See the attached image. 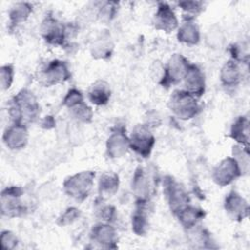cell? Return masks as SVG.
<instances>
[{
  "instance_id": "1",
  "label": "cell",
  "mask_w": 250,
  "mask_h": 250,
  "mask_svg": "<svg viewBox=\"0 0 250 250\" xmlns=\"http://www.w3.org/2000/svg\"><path fill=\"white\" fill-rule=\"evenodd\" d=\"M39 104L32 92L23 89L11 101L9 113L14 123L34 121L40 113Z\"/></svg>"
},
{
  "instance_id": "2",
  "label": "cell",
  "mask_w": 250,
  "mask_h": 250,
  "mask_svg": "<svg viewBox=\"0 0 250 250\" xmlns=\"http://www.w3.org/2000/svg\"><path fill=\"white\" fill-rule=\"evenodd\" d=\"M95 172L83 171L67 178L63 183L64 192L75 200L82 201L88 197L94 185Z\"/></svg>"
},
{
  "instance_id": "3",
  "label": "cell",
  "mask_w": 250,
  "mask_h": 250,
  "mask_svg": "<svg viewBox=\"0 0 250 250\" xmlns=\"http://www.w3.org/2000/svg\"><path fill=\"white\" fill-rule=\"evenodd\" d=\"M170 109L183 120L194 117L199 111L196 98L186 90H176L169 101Z\"/></svg>"
},
{
  "instance_id": "4",
  "label": "cell",
  "mask_w": 250,
  "mask_h": 250,
  "mask_svg": "<svg viewBox=\"0 0 250 250\" xmlns=\"http://www.w3.org/2000/svg\"><path fill=\"white\" fill-rule=\"evenodd\" d=\"M188 65V61L183 55L174 54L170 58L167 65L163 67V74L160 79V84L168 87L171 84L180 82L184 79Z\"/></svg>"
},
{
  "instance_id": "5",
  "label": "cell",
  "mask_w": 250,
  "mask_h": 250,
  "mask_svg": "<svg viewBox=\"0 0 250 250\" xmlns=\"http://www.w3.org/2000/svg\"><path fill=\"white\" fill-rule=\"evenodd\" d=\"M164 193L170 209L175 215H177L189 203V197L188 193L184 188L172 177L168 176L164 180Z\"/></svg>"
},
{
  "instance_id": "6",
  "label": "cell",
  "mask_w": 250,
  "mask_h": 250,
  "mask_svg": "<svg viewBox=\"0 0 250 250\" xmlns=\"http://www.w3.org/2000/svg\"><path fill=\"white\" fill-rule=\"evenodd\" d=\"M154 143V137L146 125H137L129 137L130 148L143 157L149 156Z\"/></svg>"
},
{
  "instance_id": "7",
  "label": "cell",
  "mask_w": 250,
  "mask_h": 250,
  "mask_svg": "<svg viewBox=\"0 0 250 250\" xmlns=\"http://www.w3.org/2000/svg\"><path fill=\"white\" fill-rule=\"evenodd\" d=\"M23 190L21 187H7L1 192V211L7 217H19L25 208L21 204L20 197Z\"/></svg>"
},
{
  "instance_id": "8",
  "label": "cell",
  "mask_w": 250,
  "mask_h": 250,
  "mask_svg": "<svg viewBox=\"0 0 250 250\" xmlns=\"http://www.w3.org/2000/svg\"><path fill=\"white\" fill-rule=\"evenodd\" d=\"M240 175L241 169L235 158L228 157L223 159L214 168L212 178L217 185L225 187L231 184Z\"/></svg>"
},
{
  "instance_id": "9",
  "label": "cell",
  "mask_w": 250,
  "mask_h": 250,
  "mask_svg": "<svg viewBox=\"0 0 250 250\" xmlns=\"http://www.w3.org/2000/svg\"><path fill=\"white\" fill-rule=\"evenodd\" d=\"M70 78V72L65 62L54 60L49 62L41 73V81L45 86L63 83Z\"/></svg>"
},
{
  "instance_id": "10",
  "label": "cell",
  "mask_w": 250,
  "mask_h": 250,
  "mask_svg": "<svg viewBox=\"0 0 250 250\" xmlns=\"http://www.w3.org/2000/svg\"><path fill=\"white\" fill-rule=\"evenodd\" d=\"M67 31V27L53 17H47L41 25L43 38L53 45H62L66 38Z\"/></svg>"
},
{
  "instance_id": "11",
  "label": "cell",
  "mask_w": 250,
  "mask_h": 250,
  "mask_svg": "<svg viewBox=\"0 0 250 250\" xmlns=\"http://www.w3.org/2000/svg\"><path fill=\"white\" fill-rule=\"evenodd\" d=\"M183 80L185 81L186 91H188L195 98L204 94L205 78L203 72L197 65L189 63Z\"/></svg>"
},
{
  "instance_id": "12",
  "label": "cell",
  "mask_w": 250,
  "mask_h": 250,
  "mask_svg": "<svg viewBox=\"0 0 250 250\" xmlns=\"http://www.w3.org/2000/svg\"><path fill=\"white\" fill-rule=\"evenodd\" d=\"M28 132L24 124L14 123L3 134V142L10 149H21L25 146Z\"/></svg>"
},
{
  "instance_id": "13",
  "label": "cell",
  "mask_w": 250,
  "mask_h": 250,
  "mask_svg": "<svg viewBox=\"0 0 250 250\" xmlns=\"http://www.w3.org/2000/svg\"><path fill=\"white\" fill-rule=\"evenodd\" d=\"M91 239L101 247L115 248L117 242L116 230L109 224H97L91 230Z\"/></svg>"
},
{
  "instance_id": "14",
  "label": "cell",
  "mask_w": 250,
  "mask_h": 250,
  "mask_svg": "<svg viewBox=\"0 0 250 250\" xmlns=\"http://www.w3.org/2000/svg\"><path fill=\"white\" fill-rule=\"evenodd\" d=\"M153 24L158 30L170 32L177 28L178 19L169 5L166 3H159L153 18Z\"/></svg>"
},
{
  "instance_id": "15",
  "label": "cell",
  "mask_w": 250,
  "mask_h": 250,
  "mask_svg": "<svg viewBox=\"0 0 250 250\" xmlns=\"http://www.w3.org/2000/svg\"><path fill=\"white\" fill-rule=\"evenodd\" d=\"M130 148L129 138L126 136L123 128H117L113 131L106 142L107 154L112 158L121 157L126 154Z\"/></svg>"
},
{
  "instance_id": "16",
  "label": "cell",
  "mask_w": 250,
  "mask_h": 250,
  "mask_svg": "<svg viewBox=\"0 0 250 250\" xmlns=\"http://www.w3.org/2000/svg\"><path fill=\"white\" fill-rule=\"evenodd\" d=\"M225 209L233 220L241 221L248 216L249 206L240 194L230 191L225 198Z\"/></svg>"
},
{
  "instance_id": "17",
  "label": "cell",
  "mask_w": 250,
  "mask_h": 250,
  "mask_svg": "<svg viewBox=\"0 0 250 250\" xmlns=\"http://www.w3.org/2000/svg\"><path fill=\"white\" fill-rule=\"evenodd\" d=\"M133 191L138 199V202H147L150 194V184L143 168H138L135 172L133 183Z\"/></svg>"
},
{
  "instance_id": "18",
  "label": "cell",
  "mask_w": 250,
  "mask_h": 250,
  "mask_svg": "<svg viewBox=\"0 0 250 250\" xmlns=\"http://www.w3.org/2000/svg\"><path fill=\"white\" fill-rule=\"evenodd\" d=\"M200 33L196 23L190 19H186L178 30V40L188 45H195L199 42Z\"/></svg>"
},
{
  "instance_id": "19",
  "label": "cell",
  "mask_w": 250,
  "mask_h": 250,
  "mask_svg": "<svg viewBox=\"0 0 250 250\" xmlns=\"http://www.w3.org/2000/svg\"><path fill=\"white\" fill-rule=\"evenodd\" d=\"M220 78L222 83L228 87H232L239 83L241 79V71L235 60L226 62L221 69Z\"/></svg>"
},
{
  "instance_id": "20",
  "label": "cell",
  "mask_w": 250,
  "mask_h": 250,
  "mask_svg": "<svg viewBox=\"0 0 250 250\" xmlns=\"http://www.w3.org/2000/svg\"><path fill=\"white\" fill-rule=\"evenodd\" d=\"M182 224V226L186 229H192L196 226V224L203 219L204 212L194 206L188 205L184 209H182L177 215H176Z\"/></svg>"
},
{
  "instance_id": "21",
  "label": "cell",
  "mask_w": 250,
  "mask_h": 250,
  "mask_svg": "<svg viewBox=\"0 0 250 250\" xmlns=\"http://www.w3.org/2000/svg\"><path fill=\"white\" fill-rule=\"evenodd\" d=\"M88 98L91 103L96 105L106 104L110 98V90L108 85L104 81L101 80L95 82L88 92Z\"/></svg>"
},
{
  "instance_id": "22",
  "label": "cell",
  "mask_w": 250,
  "mask_h": 250,
  "mask_svg": "<svg viewBox=\"0 0 250 250\" xmlns=\"http://www.w3.org/2000/svg\"><path fill=\"white\" fill-rule=\"evenodd\" d=\"M119 179L114 173L104 174L99 182V193L103 198H108L112 196L118 189Z\"/></svg>"
},
{
  "instance_id": "23",
  "label": "cell",
  "mask_w": 250,
  "mask_h": 250,
  "mask_svg": "<svg viewBox=\"0 0 250 250\" xmlns=\"http://www.w3.org/2000/svg\"><path fill=\"white\" fill-rule=\"evenodd\" d=\"M230 136L237 143L248 146L249 122L246 117L240 116L236 119V121L231 126Z\"/></svg>"
},
{
  "instance_id": "24",
  "label": "cell",
  "mask_w": 250,
  "mask_h": 250,
  "mask_svg": "<svg viewBox=\"0 0 250 250\" xmlns=\"http://www.w3.org/2000/svg\"><path fill=\"white\" fill-rule=\"evenodd\" d=\"M137 203L140 208L135 212L134 216L132 217V229L137 235H144L146 232L147 227H148L146 215L144 212L145 205L147 202H137Z\"/></svg>"
},
{
  "instance_id": "25",
  "label": "cell",
  "mask_w": 250,
  "mask_h": 250,
  "mask_svg": "<svg viewBox=\"0 0 250 250\" xmlns=\"http://www.w3.org/2000/svg\"><path fill=\"white\" fill-rule=\"evenodd\" d=\"M32 12V7L27 3H18L16 4L9 13L10 22L12 25L20 24L26 21Z\"/></svg>"
},
{
  "instance_id": "26",
  "label": "cell",
  "mask_w": 250,
  "mask_h": 250,
  "mask_svg": "<svg viewBox=\"0 0 250 250\" xmlns=\"http://www.w3.org/2000/svg\"><path fill=\"white\" fill-rule=\"evenodd\" d=\"M72 111V114L75 118H77L80 121L83 122H90L93 117V111L92 109L83 102L74 107L70 108Z\"/></svg>"
},
{
  "instance_id": "27",
  "label": "cell",
  "mask_w": 250,
  "mask_h": 250,
  "mask_svg": "<svg viewBox=\"0 0 250 250\" xmlns=\"http://www.w3.org/2000/svg\"><path fill=\"white\" fill-rule=\"evenodd\" d=\"M14 79V68L11 64L2 65L0 68V84L2 90H7L11 87Z\"/></svg>"
},
{
  "instance_id": "28",
  "label": "cell",
  "mask_w": 250,
  "mask_h": 250,
  "mask_svg": "<svg viewBox=\"0 0 250 250\" xmlns=\"http://www.w3.org/2000/svg\"><path fill=\"white\" fill-rule=\"evenodd\" d=\"M83 102V95L77 89H70L63 99V104L69 109Z\"/></svg>"
},
{
  "instance_id": "29",
  "label": "cell",
  "mask_w": 250,
  "mask_h": 250,
  "mask_svg": "<svg viewBox=\"0 0 250 250\" xmlns=\"http://www.w3.org/2000/svg\"><path fill=\"white\" fill-rule=\"evenodd\" d=\"M0 243L2 249H14L18 244V238L10 230H4L1 232Z\"/></svg>"
},
{
  "instance_id": "30",
  "label": "cell",
  "mask_w": 250,
  "mask_h": 250,
  "mask_svg": "<svg viewBox=\"0 0 250 250\" xmlns=\"http://www.w3.org/2000/svg\"><path fill=\"white\" fill-rule=\"evenodd\" d=\"M179 5L182 7V9L187 13V19L192 20L195 15L200 13L202 3L201 2H181Z\"/></svg>"
},
{
  "instance_id": "31",
  "label": "cell",
  "mask_w": 250,
  "mask_h": 250,
  "mask_svg": "<svg viewBox=\"0 0 250 250\" xmlns=\"http://www.w3.org/2000/svg\"><path fill=\"white\" fill-rule=\"evenodd\" d=\"M78 217H79V210L76 209L75 207H69L68 209L65 210V212L60 218L61 225L62 226L69 225L72 222H74Z\"/></svg>"
}]
</instances>
